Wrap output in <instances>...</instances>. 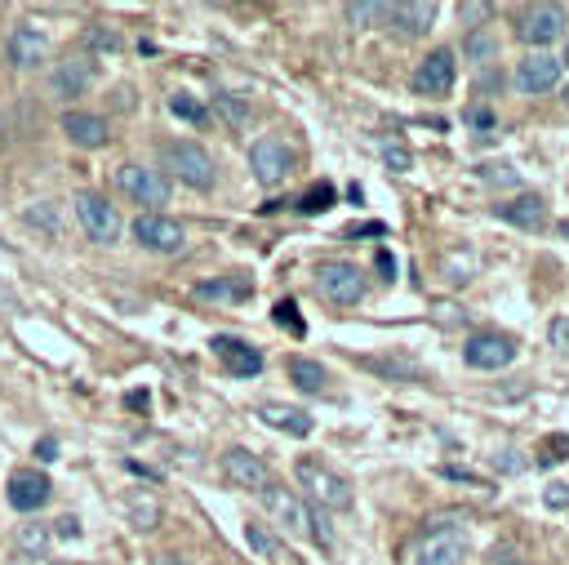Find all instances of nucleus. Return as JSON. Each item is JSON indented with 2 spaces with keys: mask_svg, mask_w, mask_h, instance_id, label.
Masks as SVG:
<instances>
[{
  "mask_svg": "<svg viewBox=\"0 0 569 565\" xmlns=\"http://www.w3.org/2000/svg\"><path fill=\"white\" fill-rule=\"evenodd\" d=\"M293 476H298V485L316 498V507H333V512H347L351 507V480L342 476V472H333V467H325L320 458H298L293 463Z\"/></svg>",
  "mask_w": 569,
  "mask_h": 565,
  "instance_id": "1",
  "label": "nucleus"
},
{
  "mask_svg": "<svg viewBox=\"0 0 569 565\" xmlns=\"http://www.w3.org/2000/svg\"><path fill=\"white\" fill-rule=\"evenodd\" d=\"M462 556H467V534L458 525H427L405 547V565H458Z\"/></svg>",
  "mask_w": 569,
  "mask_h": 565,
  "instance_id": "2",
  "label": "nucleus"
},
{
  "mask_svg": "<svg viewBox=\"0 0 569 565\" xmlns=\"http://www.w3.org/2000/svg\"><path fill=\"white\" fill-rule=\"evenodd\" d=\"M164 165L173 169V178H182L187 187H200V191H209L213 178H218V165L200 142H169L164 147Z\"/></svg>",
  "mask_w": 569,
  "mask_h": 565,
  "instance_id": "3",
  "label": "nucleus"
},
{
  "mask_svg": "<svg viewBox=\"0 0 569 565\" xmlns=\"http://www.w3.org/2000/svg\"><path fill=\"white\" fill-rule=\"evenodd\" d=\"M316 289H320V298H329L338 307H351V303L365 298V271L356 262H338V258L333 262H320Z\"/></svg>",
  "mask_w": 569,
  "mask_h": 565,
  "instance_id": "4",
  "label": "nucleus"
},
{
  "mask_svg": "<svg viewBox=\"0 0 569 565\" xmlns=\"http://www.w3.org/2000/svg\"><path fill=\"white\" fill-rule=\"evenodd\" d=\"M120 191L133 205H147V214H160V205H169V178L147 165H120Z\"/></svg>",
  "mask_w": 569,
  "mask_h": 565,
  "instance_id": "5",
  "label": "nucleus"
},
{
  "mask_svg": "<svg viewBox=\"0 0 569 565\" xmlns=\"http://www.w3.org/2000/svg\"><path fill=\"white\" fill-rule=\"evenodd\" d=\"M76 218H80L84 236L98 240V245H111V240L120 236V214H116V205H111L107 196H98V191H76Z\"/></svg>",
  "mask_w": 569,
  "mask_h": 565,
  "instance_id": "6",
  "label": "nucleus"
},
{
  "mask_svg": "<svg viewBox=\"0 0 569 565\" xmlns=\"http://www.w3.org/2000/svg\"><path fill=\"white\" fill-rule=\"evenodd\" d=\"M133 236H138V245L151 249V254H173V249H182V240H187L182 222L169 218V214H138V218H133Z\"/></svg>",
  "mask_w": 569,
  "mask_h": 565,
  "instance_id": "7",
  "label": "nucleus"
},
{
  "mask_svg": "<svg viewBox=\"0 0 569 565\" xmlns=\"http://www.w3.org/2000/svg\"><path fill=\"white\" fill-rule=\"evenodd\" d=\"M289 165H293V156H289V142H280V138H258L249 147V169H253V178L262 187L284 182L289 178Z\"/></svg>",
  "mask_w": 569,
  "mask_h": 565,
  "instance_id": "8",
  "label": "nucleus"
},
{
  "mask_svg": "<svg viewBox=\"0 0 569 565\" xmlns=\"http://www.w3.org/2000/svg\"><path fill=\"white\" fill-rule=\"evenodd\" d=\"M462 360L471 369H507L516 360V338L511 334H471L462 347Z\"/></svg>",
  "mask_w": 569,
  "mask_h": 565,
  "instance_id": "9",
  "label": "nucleus"
},
{
  "mask_svg": "<svg viewBox=\"0 0 569 565\" xmlns=\"http://www.w3.org/2000/svg\"><path fill=\"white\" fill-rule=\"evenodd\" d=\"M520 40L542 49V44H556V36H565V9L560 4H529L520 13Z\"/></svg>",
  "mask_w": 569,
  "mask_h": 565,
  "instance_id": "10",
  "label": "nucleus"
},
{
  "mask_svg": "<svg viewBox=\"0 0 569 565\" xmlns=\"http://www.w3.org/2000/svg\"><path fill=\"white\" fill-rule=\"evenodd\" d=\"M453 80H458L453 49H431V53L413 67V89H418V93H449Z\"/></svg>",
  "mask_w": 569,
  "mask_h": 565,
  "instance_id": "11",
  "label": "nucleus"
},
{
  "mask_svg": "<svg viewBox=\"0 0 569 565\" xmlns=\"http://www.w3.org/2000/svg\"><path fill=\"white\" fill-rule=\"evenodd\" d=\"M222 476H227L231 485H240V489H258V494L271 485L267 463H262L258 454H249L244 445H231V449L222 454Z\"/></svg>",
  "mask_w": 569,
  "mask_h": 565,
  "instance_id": "12",
  "label": "nucleus"
},
{
  "mask_svg": "<svg viewBox=\"0 0 569 565\" xmlns=\"http://www.w3.org/2000/svg\"><path fill=\"white\" fill-rule=\"evenodd\" d=\"M213 356H218V365H222L227 374H236V378H253V374H262V351L249 347L244 338L218 334V338H213Z\"/></svg>",
  "mask_w": 569,
  "mask_h": 565,
  "instance_id": "13",
  "label": "nucleus"
},
{
  "mask_svg": "<svg viewBox=\"0 0 569 565\" xmlns=\"http://www.w3.org/2000/svg\"><path fill=\"white\" fill-rule=\"evenodd\" d=\"M89 85H93V58H89V53H71V58L53 62L49 89H53L58 98H80Z\"/></svg>",
  "mask_w": 569,
  "mask_h": 565,
  "instance_id": "14",
  "label": "nucleus"
},
{
  "mask_svg": "<svg viewBox=\"0 0 569 565\" xmlns=\"http://www.w3.org/2000/svg\"><path fill=\"white\" fill-rule=\"evenodd\" d=\"M560 71H565L560 58H551V53H529V58H520V67H516V85H520L525 93H547V89L560 85Z\"/></svg>",
  "mask_w": 569,
  "mask_h": 565,
  "instance_id": "15",
  "label": "nucleus"
},
{
  "mask_svg": "<svg viewBox=\"0 0 569 565\" xmlns=\"http://www.w3.org/2000/svg\"><path fill=\"white\" fill-rule=\"evenodd\" d=\"M262 503H267V512H271L289 534H311V512H307V507H302L284 485H276V480H271V485L262 489Z\"/></svg>",
  "mask_w": 569,
  "mask_h": 565,
  "instance_id": "16",
  "label": "nucleus"
},
{
  "mask_svg": "<svg viewBox=\"0 0 569 565\" xmlns=\"http://www.w3.org/2000/svg\"><path fill=\"white\" fill-rule=\"evenodd\" d=\"M493 214H498L502 222L520 227V231H542V227H547V205H542V196H533V191H520V196L493 205Z\"/></svg>",
  "mask_w": 569,
  "mask_h": 565,
  "instance_id": "17",
  "label": "nucleus"
},
{
  "mask_svg": "<svg viewBox=\"0 0 569 565\" xmlns=\"http://www.w3.org/2000/svg\"><path fill=\"white\" fill-rule=\"evenodd\" d=\"M49 489H53V485H49L40 472L22 467V472H13V476H9L4 498H9V507H18V512H36V507H44V503H49Z\"/></svg>",
  "mask_w": 569,
  "mask_h": 565,
  "instance_id": "18",
  "label": "nucleus"
},
{
  "mask_svg": "<svg viewBox=\"0 0 569 565\" xmlns=\"http://www.w3.org/2000/svg\"><path fill=\"white\" fill-rule=\"evenodd\" d=\"M44 53H49V40H44L40 27L18 22V27L9 31V62H13V67H40Z\"/></svg>",
  "mask_w": 569,
  "mask_h": 565,
  "instance_id": "19",
  "label": "nucleus"
},
{
  "mask_svg": "<svg viewBox=\"0 0 569 565\" xmlns=\"http://www.w3.org/2000/svg\"><path fill=\"white\" fill-rule=\"evenodd\" d=\"M258 418H262L267 427H276V432H289V436H311V427H316L307 409L280 405V400H262V405H258Z\"/></svg>",
  "mask_w": 569,
  "mask_h": 565,
  "instance_id": "20",
  "label": "nucleus"
},
{
  "mask_svg": "<svg viewBox=\"0 0 569 565\" xmlns=\"http://www.w3.org/2000/svg\"><path fill=\"white\" fill-rule=\"evenodd\" d=\"M62 133H67L76 147H102L111 129H107V120L93 116V111H67V116H62Z\"/></svg>",
  "mask_w": 569,
  "mask_h": 565,
  "instance_id": "21",
  "label": "nucleus"
},
{
  "mask_svg": "<svg viewBox=\"0 0 569 565\" xmlns=\"http://www.w3.org/2000/svg\"><path fill=\"white\" fill-rule=\"evenodd\" d=\"M436 4L431 0H400V4H391V22L405 31V36H422L431 22H436Z\"/></svg>",
  "mask_w": 569,
  "mask_h": 565,
  "instance_id": "22",
  "label": "nucleus"
},
{
  "mask_svg": "<svg viewBox=\"0 0 569 565\" xmlns=\"http://www.w3.org/2000/svg\"><path fill=\"white\" fill-rule=\"evenodd\" d=\"M249 294H253L249 276H218V280H200L196 285V298H209V303H240Z\"/></svg>",
  "mask_w": 569,
  "mask_h": 565,
  "instance_id": "23",
  "label": "nucleus"
},
{
  "mask_svg": "<svg viewBox=\"0 0 569 565\" xmlns=\"http://www.w3.org/2000/svg\"><path fill=\"white\" fill-rule=\"evenodd\" d=\"M289 383L302 387V391H320L329 383L325 365L320 360H307V356H289Z\"/></svg>",
  "mask_w": 569,
  "mask_h": 565,
  "instance_id": "24",
  "label": "nucleus"
},
{
  "mask_svg": "<svg viewBox=\"0 0 569 565\" xmlns=\"http://www.w3.org/2000/svg\"><path fill=\"white\" fill-rule=\"evenodd\" d=\"M333 200H338V191H333L329 182H311V187L298 196V209H302V214H320V209H329Z\"/></svg>",
  "mask_w": 569,
  "mask_h": 565,
  "instance_id": "25",
  "label": "nucleus"
},
{
  "mask_svg": "<svg viewBox=\"0 0 569 565\" xmlns=\"http://www.w3.org/2000/svg\"><path fill=\"white\" fill-rule=\"evenodd\" d=\"M244 538H249V547H253V552L271 556L276 565H289V561H284V547H280V543H276V538H271L262 525H249V529H244Z\"/></svg>",
  "mask_w": 569,
  "mask_h": 565,
  "instance_id": "26",
  "label": "nucleus"
},
{
  "mask_svg": "<svg viewBox=\"0 0 569 565\" xmlns=\"http://www.w3.org/2000/svg\"><path fill=\"white\" fill-rule=\"evenodd\" d=\"M169 111H173L178 120H187V125H204V107H200L191 93H173V98H169Z\"/></svg>",
  "mask_w": 569,
  "mask_h": 565,
  "instance_id": "27",
  "label": "nucleus"
},
{
  "mask_svg": "<svg viewBox=\"0 0 569 565\" xmlns=\"http://www.w3.org/2000/svg\"><path fill=\"white\" fill-rule=\"evenodd\" d=\"M276 325L302 338V329H307V325H302V316H298V303H293V298H280V303H276Z\"/></svg>",
  "mask_w": 569,
  "mask_h": 565,
  "instance_id": "28",
  "label": "nucleus"
},
{
  "mask_svg": "<svg viewBox=\"0 0 569 565\" xmlns=\"http://www.w3.org/2000/svg\"><path fill=\"white\" fill-rule=\"evenodd\" d=\"M347 18H351L356 27H369V22H378V18H391V4H347Z\"/></svg>",
  "mask_w": 569,
  "mask_h": 565,
  "instance_id": "29",
  "label": "nucleus"
},
{
  "mask_svg": "<svg viewBox=\"0 0 569 565\" xmlns=\"http://www.w3.org/2000/svg\"><path fill=\"white\" fill-rule=\"evenodd\" d=\"M467 58H476V62L493 58V36H489L485 27H471V36H467Z\"/></svg>",
  "mask_w": 569,
  "mask_h": 565,
  "instance_id": "30",
  "label": "nucleus"
},
{
  "mask_svg": "<svg viewBox=\"0 0 569 565\" xmlns=\"http://www.w3.org/2000/svg\"><path fill=\"white\" fill-rule=\"evenodd\" d=\"M218 107H222V116L231 120V129H240V125L249 120V102H244L240 93H222V98H218Z\"/></svg>",
  "mask_w": 569,
  "mask_h": 565,
  "instance_id": "31",
  "label": "nucleus"
},
{
  "mask_svg": "<svg viewBox=\"0 0 569 565\" xmlns=\"http://www.w3.org/2000/svg\"><path fill=\"white\" fill-rule=\"evenodd\" d=\"M382 160H387V169H396V174H405V169L413 165L409 147H400V142H382Z\"/></svg>",
  "mask_w": 569,
  "mask_h": 565,
  "instance_id": "32",
  "label": "nucleus"
},
{
  "mask_svg": "<svg viewBox=\"0 0 569 565\" xmlns=\"http://www.w3.org/2000/svg\"><path fill=\"white\" fill-rule=\"evenodd\" d=\"M467 125H471V129H480V133H489V129H493V111L476 102V107H467Z\"/></svg>",
  "mask_w": 569,
  "mask_h": 565,
  "instance_id": "33",
  "label": "nucleus"
},
{
  "mask_svg": "<svg viewBox=\"0 0 569 565\" xmlns=\"http://www.w3.org/2000/svg\"><path fill=\"white\" fill-rule=\"evenodd\" d=\"M547 334H551V343H556V347H569V316H556Z\"/></svg>",
  "mask_w": 569,
  "mask_h": 565,
  "instance_id": "34",
  "label": "nucleus"
},
{
  "mask_svg": "<svg viewBox=\"0 0 569 565\" xmlns=\"http://www.w3.org/2000/svg\"><path fill=\"white\" fill-rule=\"evenodd\" d=\"M480 174H485L489 182H516V174H511V165H485Z\"/></svg>",
  "mask_w": 569,
  "mask_h": 565,
  "instance_id": "35",
  "label": "nucleus"
},
{
  "mask_svg": "<svg viewBox=\"0 0 569 565\" xmlns=\"http://www.w3.org/2000/svg\"><path fill=\"white\" fill-rule=\"evenodd\" d=\"M89 44H98V49H111V53H116V49H120V36H116V31H89Z\"/></svg>",
  "mask_w": 569,
  "mask_h": 565,
  "instance_id": "36",
  "label": "nucleus"
},
{
  "mask_svg": "<svg viewBox=\"0 0 569 565\" xmlns=\"http://www.w3.org/2000/svg\"><path fill=\"white\" fill-rule=\"evenodd\" d=\"M547 507H569V485H551L547 489Z\"/></svg>",
  "mask_w": 569,
  "mask_h": 565,
  "instance_id": "37",
  "label": "nucleus"
},
{
  "mask_svg": "<svg viewBox=\"0 0 569 565\" xmlns=\"http://www.w3.org/2000/svg\"><path fill=\"white\" fill-rule=\"evenodd\" d=\"M36 454H40L44 463H49V458H58V440H53V436H44V440L36 445Z\"/></svg>",
  "mask_w": 569,
  "mask_h": 565,
  "instance_id": "38",
  "label": "nucleus"
},
{
  "mask_svg": "<svg viewBox=\"0 0 569 565\" xmlns=\"http://www.w3.org/2000/svg\"><path fill=\"white\" fill-rule=\"evenodd\" d=\"M58 534H62V538H71V534H80V521H71V516H62V521H58Z\"/></svg>",
  "mask_w": 569,
  "mask_h": 565,
  "instance_id": "39",
  "label": "nucleus"
},
{
  "mask_svg": "<svg viewBox=\"0 0 569 565\" xmlns=\"http://www.w3.org/2000/svg\"><path fill=\"white\" fill-rule=\"evenodd\" d=\"M156 565H187L182 556H156Z\"/></svg>",
  "mask_w": 569,
  "mask_h": 565,
  "instance_id": "40",
  "label": "nucleus"
},
{
  "mask_svg": "<svg viewBox=\"0 0 569 565\" xmlns=\"http://www.w3.org/2000/svg\"><path fill=\"white\" fill-rule=\"evenodd\" d=\"M560 62H565V67H569V44H565V58H560Z\"/></svg>",
  "mask_w": 569,
  "mask_h": 565,
  "instance_id": "41",
  "label": "nucleus"
},
{
  "mask_svg": "<svg viewBox=\"0 0 569 565\" xmlns=\"http://www.w3.org/2000/svg\"><path fill=\"white\" fill-rule=\"evenodd\" d=\"M565 107H569V85H565Z\"/></svg>",
  "mask_w": 569,
  "mask_h": 565,
  "instance_id": "42",
  "label": "nucleus"
}]
</instances>
